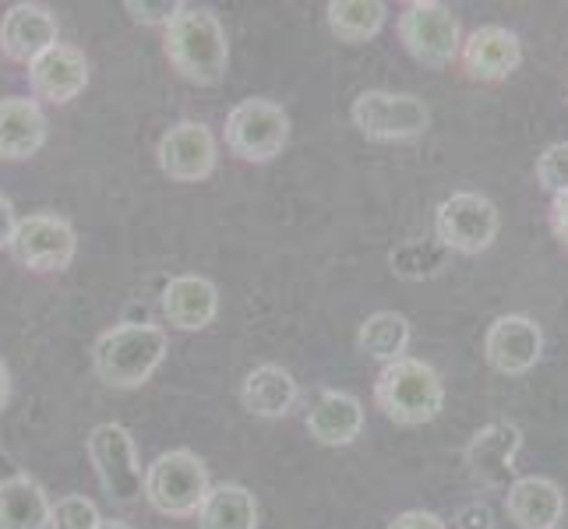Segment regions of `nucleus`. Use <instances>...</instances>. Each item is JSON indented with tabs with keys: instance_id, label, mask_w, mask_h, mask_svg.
<instances>
[{
	"instance_id": "f257e3e1",
	"label": "nucleus",
	"mask_w": 568,
	"mask_h": 529,
	"mask_svg": "<svg viewBox=\"0 0 568 529\" xmlns=\"http://www.w3.org/2000/svg\"><path fill=\"white\" fill-rule=\"evenodd\" d=\"M163 53L184 82L220 85L230 64V43L220 18L205 8L184 4L163 29Z\"/></svg>"
},
{
	"instance_id": "f03ea898",
	"label": "nucleus",
	"mask_w": 568,
	"mask_h": 529,
	"mask_svg": "<svg viewBox=\"0 0 568 529\" xmlns=\"http://www.w3.org/2000/svg\"><path fill=\"white\" fill-rule=\"evenodd\" d=\"M166 357V332L149 322H124L106 328L92 346L95 378L110 388H142Z\"/></svg>"
},
{
	"instance_id": "7ed1b4c3",
	"label": "nucleus",
	"mask_w": 568,
	"mask_h": 529,
	"mask_svg": "<svg viewBox=\"0 0 568 529\" xmlns=\"http://www.w3.org/2000/svg\"><path fill=\"white\" fill-rule=\"evenodd\" d=\"M375 403L382 414L399 427L430 424L445 406L442 375L417 357H399L378 370Z\"/></svg>"
},
{
	"instance_id": "20e7f679",
	"label": "nucleus",
	"mask_w": 568,
	"mask_h": 529,
	"mask_svg": "<svg viewBox=\"0 0 568 529\" xmlns=\"http://www.w3.org/2000/svg\"><path fill=\"white\" fill-rule=\"evenodd\" d=\"M209 491H212L209 469L187 448H173V452L155 456L145 469V498L160 516L170 519L199 516Z\"/></svg>"
},
{
	"instance_id": "39448f33",
	"label": "nucleus",
	"mask_w": 568,
	"mask_h": 529,
	"mask_svg": "<svg viewBox=\"0 0 568 529\" xmlns=\"http://www.w3.org/2000/svg\"><path fill=\"white\" fill-rule=\"evenodd\" d=\"M396 32L406 53L430 71L453 68L463 47L459 18L448 4H438V0H414V4H406L396 18Z\"/></svg>"
},
{
	"instance_id": "423d86ee",
	"label": "nucleus",
	"mask_w": 568,
	"mask_h": 529,
	"mask_svg": "<svg viewBox=\"0 0 568 529\" xmlns=\"http://www.w3.org/2000/svg\"><path fill=\"white\" fill-rule=\"evenodd\" d=\"M349 116H354V128L371 142H414L430 128L427 103L409 92H361L349 106Z\"/></svg>"
},
{
	"instance_id": "0eeeda50",
	"label": "nucleus",
	"mask_w": 568,
	"mask_h": 529,
	"mask_svg": "<svg viewBox=\"0 0 568 529\" xmlns=\"http://www.w3.org/2000/svg\"><path fill=\"white\" fill-rule=\"evenodd\" d=\"M85 448H89L95 477H100L110 501L134 505L145 495V469L139 462V448H134V438L128 427H121V424L92 427Z\"/></svg>"
},
{
	"instance_id": "6e6552de",
	"label": "nucleus",
	"mask_w": 568,
	"mask_h": 529,
	"mask_svg": "<svg viewBox=\"0 0 568 529\" xmlns=\"http://www.w3.org/2000/svg\"><path fill=\"white\" fill-rule=\"evenodd\" d=\"M498 205L477 191H456L435 212V241L453 254H480L498 241Z\"/></svg>"
},
{
	"instance_id": "1a4fd4ad",
	"label": "nucleus",
	"mask_w": 568,
	"mask_h": 529,
	"mask_svg": "<svg viewBox=\"0 0 568 529\" xmlns=\"http://www.w3.org/2000/svg\"><path fill=\"white\" fill-rule=\"evenodd\" d=\"M290 142V116L272 100H244L226 116V145L244 163H272Z\"/></svg>"
},
{
	"instance_id": "9d476101",
	"label": "nucleus",
	"mask_w": 568,
	"mask_h": 529,
	"mask_svg": "<svg viewBox=\"0 0 568 529\" xmlns=\"http://www.w3.org/2000/svg\"><path fill=\"white\" fill-rule=\"evenodd\" d=\"M74 251H78V237L64 215L36 212L18 220L14 226L11 254L18 265H26L32 272H64L74 262Z\"/></svg>"
},
{
	"instance_id": "9b49d317",
	"label": "nucleus",
	"mask_w": 568,
	"mask_h": 529,
	"mask_svg": "<svg viewBox=\"0 0 568 529\" xmlns=\"http://www.w3.org/2000/svg\"><path fill=\"white\" fill-rule=\"evenodd\" d=\"M523 448V427L513 420L484 424L466 445V466L474 484L487 491H505L516 480V456Z\"/></svg>"
},
{
	"instance_id": "f8f14e48",
	"label": "nucleus",
	"mask_w": 568,
	"mask_h": 529,
	"mask_svg": "<svg viewBox=\"0 0 568 529\" xmlns=\"http://www.w3.org/2000/svg\"><path fill=\"white\" fill-rule=\"evenodd\" d=\"M456 61L469 82L495 85L519 71L523 43H519V35L505 26H480L463 39Z\"/></svg>"
},
{
	"instance_id": "ddd939ff",
	"label": "nucleus",
	"mask_w": 568,
	"mask_h": 529,
	"mask_svg": "<svg viewBox=\"0 0 568 529\" xmlns=\"http://www.w3.org/2000/svg\"><path fill=\"white\" fill-rule=\"evenodd\" d=\"M155 160L170 181L199 184L215 170V139L202 121H181L155 145Z\"/></svg>"
},
{
	"instance_id": "4468645a",
	"label": "nucleus",
	"mask_w": 568,
	"mask_h": 529,
	"mask_svg": "<svg viewBox=\"0 0 568 529\" xmlns=\"http://www.w3.org/2000/svg\"><path fill=\"white\" fill-rule=\"evenodd\" d=\"M544 353V332L526 315H501L484 336V357L498 375H526Z\"/></svg>"
},
{
	"instance_id": "2eb2a0df",
	"label": "nucleus",
	"mask_w": 568,
	"mask_h": 529,
	"mask_svg": "<svg viewBox=\"0 0 568 529\" xmlns=\"http://www.w3.org/2000/svg\"><path fill=\"white\" fill-rule=\"evenodd\" d=\"M61 29H57V18L43 4H11L8 14L0 18V53L14 64H32L39 53H47L53 43H61Z\"/></svg>"
},
{
	"instance_id": "dca6fc26",
	"label": "nucleus",
	"mask_w": 568,
	"mask_h": 529,
	"mask_svg": "<svg viewBox=\"0 0 568 529\" xmlns=\"http://www.w3.org/2000/svg\"><path fill=\"white\" fill-rule=\"evenodd\" d=\"M29 85L36 100H47L53 106H64L85 92L89 85V61L82 50L68 43H53L47 53H39L29 64Z\"/></svg>"
},
{
	"instance_id": "f3484780",
	"label": "nucleus",
	"mask_w": 568,
	"mask_h": 529,
	"mask_svg": "<svg viewBox=\"0 0 568 529\" xmlns=\"http://www.w3.org/2000/svg\"><path fill=\"white\" fill-rule=\"evenodd\" d=\"M505 512L519 529H558L565 491L551 477H516L505 487Z\"/></svg>"
},
{
	"instance_id": "a211bd4d",
	"label": "nucleus",
	"mask_w": 568,
	"mask_h": 529,
	"mask_svg": "<svg viewBox=\"0 0 568 529\" xmlns=\"http://www.w3.org/2000/svg\"><path fill=\"white\" fill-rule=\"evenodd\" d=\"M47 142V113L36 100L8 95L0 100V160L22 163L43 149Z\"/></svg>"
},
{
	"instance_id": "6ab92c4d",
	"label": "nucleus",
	"mask_w": 568,
	"mask_h": 529,
	"mask_svg": "<svg viewBox=\"0 0 568 529\" xmlns=\"http://www.w3.org/2000/svg\"><path fill=\"white\" fill-rule=\"evenodd\" d=\"M361 430H364V406L349 391L325 388L307 414V435L328 448L354 445L361 438Z\"/></svg>"
},
{
	"instance_id": "aec40b11",
	"label": "nucleus",
	"mask_w": 568,
	"mask_h": 529,
	"mask_svg": "<svg viewBox=\"0 0 568 529\" xmlns=\"http://www.w3.org/2000/svg\"><path fill=\"white\" fill-rule=\"evenodd\" d=\"M220 289L205 276H178L163 286V315L181 332H202L215 322Z\"/></svg>"
},
{
	"instance_id": "412c9836",
	"label": "nucleus",
	"mask_w": 568,
	"mask_h": 529,
	"mask_svg": "<svg viewBox=\"0 0 568 529\" xmlns=\"http://www.w3.org/2000/svg\"><path fill=\"white\" fill-rule=\"evenodd\" d=\"M241 399H244L247 414L262 417V420H280V417L290 414L293 406H297L301 388H297V378H293L286 367L262 364L244 378Z\"/></svg>"
},
{
	"instance_id": "4be33fe9",
	"label": "nucleus",
	"mask_w": 568,
	"mask_h": 529,
	"mask_svg": "<svg viewBox=\"0 0 568 529\" xmlns=\"http://www.w3.org/2000/svg\"><path fill=\"white\" fill-rule=\"evenodd\" d=\"M0 529H50V498L29 474L0 480Z\"/></svg>"
},
{
	"instance_id": "5701e85b",
	"label": "nucleus",
	"mask_w": 568,
	"mask_h": 529,
	"mask_svg": "<svg viewBox=\"0 0 568 529\" xmlns=\"http://www.w3.org/2000/svg\"><path fill=\"white\" fill-rule=\"evenodd\" d=\"M199 529H258V501L241 484H220L199 508Z\"/></svg>"
},
{
	"instance_id": "b1692460",
	"label": "nucleus",
	"mask_w": 568,
	"mask_h": 529,
	"mask_svg": "<svg viewBox=\"0 0 568 529\" xmlns=\"http://www.w3.org/2000/svg\"><path fill=\"white\" fill-rule=\"evenodd\" d=\"M325 18L339 43H367L385 26V4L382 0H328Z\"/></svg>"
},
{
	"instance_id": "393cba45",
	"label": "nucleus",
	"mask_w": 568,
	"mask_h": 529,
	"mask_svg": "<svg viewBox=\"0 0 568 529\" xmlns=\"http://www.w3.org/2000/svg\"><path fill=\"white\" fill-rule=\"evenodd\" d=\"M409 336H414V332H409L406 315H399V311H378V315L364 318V325L357 332V349L375 360L392 364V360L406 357Z\"/></svg>"
},
{
	"instance_id": "a878e982",
	"label": "nucleus",
	"mask_w": 568,
	"mask_h": 529,
	"mask_svg": "<svg viewBox=\"0 0 568 529\" xmlns=\"http://www.w3.org/2000/svg\"><path fill=\"white\" fill-rule=\"evenodd\" d=\"M445 247L435 244H424V241H406L399 251H392V272L403 279H427V276H438L442 265H445Z\"/></svg>"
},
{
	"instance_id": "bb28decb",
	"label": "nucleus",
	"mask_w": 568,
	"mask_h": 529,
	"mask_svg": "<svg viewBox=\"0 0 568 529\" xmlns=\"http://www.w3.org/2000/svg\"><path fill=\"white\" fill-rule=\"evenodd\" d=\"M100 519V508L82 495H68L50 505V529H95Z\"/></svg>"
},
{
	"instance_id": "cd10ccee",
	"label": "nucleus",
	"mask_w": 568,
	"mask_h": 529,
	"mask_svg": "<svg viewBox=\"0 0 568 529\" xmlns=\"http://www.w3.org/2000/svg\"><path fill=\"white\" fill-rule=\"evenodd\" d=\"M537 184L547 194H568V142H558L551 149H544V155L537 160Z\"/></svg>"
},
{
	"instance_id": "c85d7f7f",
	"label": "nucleus",
	"mask_w": 568,
	"mask_h": 529,
	"mask_svg": "<svg viewBox=\"0 0 568 529\" xmlns=\"http://www.w3.org/2000/svg\"><path fill=\"white\" fill-rule=\"evenodd\" d=\"M184 4H178V0H160V4H139V0H128L124 11L134 18V22H142V26H170L173 22V14H178Z\"/></svg>"
},
{
	"instance_id": "c756f323",
	"label": "nucleus",
	"mask_w": 568,
	"mask_h": 529,
	"mask_svg": "<svg viewBox=\"0 0 568 529\" xmlns=\"http://www.w3.org/2000/svg\"><path fill=\"white\" fill-rule=\"evenodd\" d=\"M456 529H495V516L484 501H469L456 512Z\"/></svg>"
},
{
	"instance_id": "7c9ffc66",
	"label": "nucleus",
	"mask_w": 568,
	"mask_h": 529,
	"mask_svg": "<svg viewBox=\"0 0 568 529\" xmlns=\"http://www.w3.org/2000/svg\"><path fill=\"white\" fill-rule=\"evenodd\" d=\"M388 529H448L442 516L424 512V508H409V512L396 516L388 522Z\"/></svg>"
},
{
	"instance_id": "2f4dec72",
	"label": "nucleus",
	"mask_w": 568,
	"mask_h": 529,
	"mask_svg": "<svg viewBox=\"0 0 568 529\" xmlns=\"http://www.w3.org/2000/svg\"><path fill=\"white\" fill-rule=\"evenodd\" d=\"M547 223H551V233L558 237V244L568 251V194H558V199H551V208H547Z\"/></svg>"
},
{
	"instance_id": "473e14b6",
	"label": "nucleus",
	"mask_w": 568,
	"mask_h": 529,
	"mask_svg": "<svg viewBox=\"0 0 568 529\" xmlns=\"http://www.w3.org/2000/svg\"><path fill=\"white\" fill-rule=\"evenodd\" d=\"M14 226H18L14 205H11V199H8V194H0V247H11Z\"/></svg>"
},
{
	"instance_id": "72a5a7b5",
	"label": "nucleus",
	"mask_w": 568,
	"mask_h": 529,
	"mask_svg": "<svg viewBox=\"0 0 568 529\" xmlns=\"http://www.w3.org/2000/svg\"><path fill=\"white\" fill-rule=\"evenodd\" d=\"M8 399H11V375H8L4 360H0V409L8 406Z\"/></svg>"
},
{
	"instance_id": "f704fd0d",
	"label": "nucleus",
	"mask_w": 568,
	"mask_h": 529,
	"mask_svg": "<svg viewBox=\"0 0 568 529\" xmlns=\"http://www.w3.org/2000/svg\"><path fill=\"white\" fill-rule=\"evenodd\" d=\"M95 529H131L128 522H121V519H100V526Z\"/></svg>"
}]
</instances>
